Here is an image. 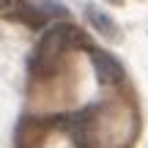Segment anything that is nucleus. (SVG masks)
<instances>
[{"mask_svg":"<svg viewBox=\"0 0 148 148\" xmlns=\"http://www.w3.org/2000/svg\"><path fill=\"white\" fill-rule=\"evenodd\" d=\"M85 44V33H79L74 25L69 22H58V25H49L41 33L38 44L33 47L30 55V74L33 77H49V74L58 71L60 58L69 52L71 47H82Z\"/></svg>","mask_w":148,"mask_h":148,"instance_id":"nucleus-1","label":"nucleus"},{"mask_svg":"<svg viewBox=\"0 0 148 148\" xmlns=\"http://www.w3.org/2000/svg\"><path fill=\"white\" fill-rule=\"evenodd\" d=\"M14 16L22 19L25 25H30V27H41L47 19H66V16H69V8H66L63 3H58V0H38V3L22 0V3L16 5Z\"/></svg>","mask_w":148,"mask_h":148,"instance_id":"nucleus-2","label":"nucleus"},{"mask_svg":"<svg viewBox=\"0 0 148 148\" xmlns=\"http://www.w3.org/2000/svg\"><path fill=\"white\" fill-rule=\"evenodd\" d=\"M90 49V60H93V71H96V79L101 85H121L126 79V71H123L121 60L115 55L104 52V49H96V47H88Z\"/></svg>","mask_w":148,"mask_h":148,"instance_id":"nucleus-3","label":"nucleus"},{"mask_svg":"<svg viewBox=\"0 0 148 148\" xmlns=\"http://www.w3.org/2000/svg\"><path fill=\"white\" fill-rule=\"evenodd\" d=\"M85 14H88V19H90V25L96 27V30L101 33V36H118V27H115V22H112V16L110 14H104L101 8H96L93 3H88L85 5Z\"/></svg>","mask_w":148,"mask_h":148,"instance_id":"nucleus-4","label":"nucleus"},{"mask_svg":"<svg viewBox=\"0 0 148 148\" xmlns=\"http://www.w3.org/2000/svg\"><path fill=\"white\" fill-rule=\"evenodd\" d=\"M5 5H8V0H0V8H5Z\"/></svg>","mask_w":148,"mask_h":148,"instance_id":"nucleus-5","label":"nucleus"}]
</instances>
